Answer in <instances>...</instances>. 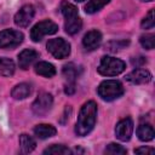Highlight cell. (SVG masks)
<instances>
[{
  "label": "cell",
  "mask_w": 155,
  "mask_h": 155,
  "mask_svg": "<svg viewBox=\"0 0 155 155\" xmlns=\"http://www.w3.org/2000/svg\"><path fill=\"white\" fill-rule=\"evenodd\" d=\"M137 136H138V138L140 140L149 142V140H151L154 138L155 132H154V128H153L151 125H149V124H142L137 128Z\"/></svg>",
  "instance_id": "e0dca14e"
},
{
  "label": "cell",
  "mask_w": 155,
  "mask_h": 155,
  "mask_svg": "<svg viewBox=\"0 0 155 155\" xmlns=\"http://www.w3.org/2000/svg\"><path fill=\"white\" fill-rule=\"evenodd\" d=\"M19 147H21L22 153L28 154V153H31L35 149L36 143H35L33 137H30L29 134L23 133V134L19 136Z\"/></svg>",
  "instance_id": "ac0fdd59"
},
{
  "label": "cell",
  "mask_w": 155,
  "mask_h": 155,
  "mask_svg": "<svg viewBox=\"0 0 155 155\" xmlns=\"http://www.w3.org/2000/svg\"><path fill=\"white\" fill-rule=\"evenodd\" d=\"M110 0H90L86 5H85V11L86 13H96L97 11H99L101 8H103Z\"/></svg>",
  "instance_id": "44dd1931"
},
{
  "label": "cell",
  "mask_w": 155,
  "mask_h": 155,
  "mask_svg": "<svg viewBox=\"0 0 155 155\" xmlns=\"http://www.w3.org/2000/svg\"><path fill=\"white\" fill-rule=\"evenodd\" d=\"M52 104H53V98L50 93L47 92H41L36 99L34 101L33 105H31V109H33V113L38 116H44L46 115L51 108H52Z\"/></svg>",
  "instance_id": "ba28073f"
},
{
  "label": "cell",
  "mask_w": 155,
  "mask_h": 155,
  "mask_svg": "<svg viewBox=\"0 0 155 155\" xmlns=\"http://www.w3.org/2000/svg\"><path fill=\"white\" fill-rule=\"evenodd\" d=\"M23 41V34L19 30L5 29L0 31V48H15Z\"/></svg>",
  "instance_id": "52a82bcc"
},
{
  "label": "cell",
  "mask_w": 155,
  "mask_h": 155,
  "mask_svg": "<svg viewBox=\"0 0 155 155\" xmlns=\"http://www.w3.org/2000/svg\"><path fill=\"white\" fill-rule=\"evenodd\" d=\"M132 133H133V121L130 117L122 119L117 122V125L115 127V136L119 140H121V142L130 140Z\"/></svg>",
  "instance_id": "9c48e42d"
},
{
  "label": "cell",
  "mask_w": 155,
  "mask_h": 155,
  "mask_svg": "<svg viewBox=\"0 0 155 155\" xmlns=\"http://www.w3.org/2000/svg\"><path fill=\"white\" fill-rule=\"evenodd\" d=\"M126 68V64L124 61L109 56H104L101 59V63L98 65V73L103 76H116L121 74Z\"/></svg>",
  "instance_id": "277c9868"
},
{
  "label": "cell",
  "mask_w": 155,
  "mask_h": 155,
  "mask_svg": "<svg viewBox=\"0 0 155 155\" xmlns=\"http://www.w3.org/2000/svg\"><path fill=\"white\" fill-rule=\"evenodd\" d=\"M79 68L74 63H68L63 67V76L68 80V82L74 84L76 78L79 76Z\"/></svg>",
  "instance_id": "ffe728a7"
},
{
  "label": "cell",
  "mask_w": 155,
  "mask_h": 155,
  "mask_svg": "<svg viewBox=\"0 0 155 155\" xmlns=\"http://www.w3.org/2000/svg\"><path fill=\"white\" fill-rule=\"evenodd\" d=\"M130 42L127 40H117V41H110L108 45H107V48L111 52H115L117 50H121L124 48L125 46H127Z\"/></svg>",
  "instance_id": "484cf974"
},
{
  "label": "cell",
  "mask_w": 155,
  "mask_h": 155,
  "mask_svg": "<svg viewBox=\"0 0 155 155\" xmlns=\"http://www.w3.org/2000/svg\"><path fill=\"white\" fill-rule=\"evenodd\" d=\"M58 30V25L50 21V19H45L41 21L39 23H36L31 30H30V38L34 42H39L45 35H52L54 33H57Z\"/></svg>",
  "instance_id": "5b68a950"
},
{
  "label": "cell",
  "mask_w": 155,
  "mask_h": 155,
  "mask_svg": "<svg viewBox=\"0 0 155 155\" xmlns=\"http://www.w3.org/2000/svg\"><path fill=\"white\" fill-rule=\"evenodd\" d=\"M102 42V34L98 30H90L82 39V45L87 51H93L99 47Z\"/></svg>",
  "instance_id": "7c38bea8"
},
{
  "label": "cell",
  "mask_w": 155,
  "mask_h": 155,
  "mask_svg": "<svg viewBox=\"0 0 155 155\" xmlns=\"http://www.w3.org/2000/svg\"><path fill=\"white\" fill-rule=\"evenodd\" d=\"M64 92H65L67 94H73V93L75 92V85L71 84V82H68V85H67L65 88H64Z\"/></svg>",
  "instance_id": "f1b7e54d"
},
{
  "label": "cell",
  "mask_w": 155,
  "mask_h": 155,
  "mask_svg": "<svg viewBox=\"0 0 155 155\" xmlns=\"http://www.w3.org/2000/svg\"><path fill=\"white\" fill-rule=\"evenodd\" d=\"M34 69L36 74L45 76V78H52L56 74V68L48 62H39L35 64Z\"/></svg>",
  "instance_id": "9a60e30c"
},
{
  "label": "cell",
  "mask_w": 155,
  "mask_h": 155,
  "mask_svg": "<svg viewBox=\"0 0 155 155\" xmlns=\"http://www.w3.org/2000/svg\"><path fill=\"white\" fill-rule=\"evenodd\" d=\"M142 1H153V0H142Z\"/></svg>",
  "instance_id": "f546056e"
},
{
  "label": "cell",
  "mask_w": 155,
  "mask_h": 155,
  "mask_svg": "<svg viewBox=\"0 0 155 155\" xmlns=\"http://www.w3.org/2000/svg\"><path fill=\"white\" fill-rule=\"evenodd\" d=\"M125 79H126L128 82H131V84L142 85V84H148V82H150V80H151V74H150L148 70H145V69L138 68V69H134V70H132L131 73H128Z\"/></svg>",
  "instance_id": "8fae6325"
},
{
  "label": "cell",
  "mask_w": 155,
  "mask_h": 155,
  "mask_svg": "<svg viewBox=\"0 0 155 155\" xmlns=\"http://www.w3.org/2000/svg\"><path fill=\"white\" fill-rule=\"evenodd\" d=\"M15 63L12 59L1 57L0 58V75L1 76H11L15 73Z\"/></svg>",
  "instance_id": "d6986e66"
},
{
  "label": "cell",
  "mask_w": 155,
  "mask_h": 155,
  "mask_svg": "<svg viewBox=\"0 0 155 155\" xmlns=\"http://www.w3.org/2000/svg\"><path fill=\"white\" fill-rule=\"evenodd\" d=\"M76 1H79V2H81V1H84V0H76Z\"/></svg>",
  "instance_id": "4dcf8cb0"
},
{
  "label": "cell",
  "mask_w": 155,
  "mask_h": 155,
  "mask_svg": "<svg viewBox=\"0 0 155 155\" xmlns=\"http://www.w3.org/2000/svg\"><path fill=\"white\" fill-rule=\"evenodd\" d=\"M105 154H110V155H125L127 153V150L122 147V145H119L116 143H110L105 150H104Z\"/></svg>",
  "instance_id": "603a6c76"
},
{
  "label": "cell",
  "mask_w": 155,
  "mask_h": 155,
  "mask_svg": "<svg viewBox=\"0 0 155 155\" xmlns=\"http://www.w3.org/2000/svg\"><path fill=\"white\" fill-rule=\"evenodd\" d=\"M46 47H47V51L54 58H58V59L67 58L70 54V44L62 38L48 40Z\"/></svg>",
  "instance_id": "8992f818"
},
{
  "label": "cell",
  "mask_w": 155,
  "mask_h": 155,
  "mask_svg": "<svg viewBox=\"0 0 155 155\" xmlns=\"http://www.w3.org/2000/svg\"><path fill=\"white\" fill-rule=\"evenodd\" d=\"M38 58H39V53L35 50H30V48L23 50L18 54V64H19V68H22L24 70L28 69Z\"/></svg>",
  "instance_id": "4fadbf2b"
},
{
  "label": "cell",
  "mask_w": 155,
  "mask_h": 155,
  "mask_svg": "<svg viewBox=\"0 0 155 155\" xmlns=\"http://www.w3.org/2000/svg\"><path fill=\"white\" fill-rule=\"evenodd\" d=\"M140 45L147 48V50H153L155 47V35L154 34H145V35H142L140 39Z\"/></svg>",
  "instance_id": "cb8c5ba5"
},
{
  "label": "cell",
  "mask_w": 155,
  "mask_h": 155,
  "mask_svg": "<svg viewBox=\"0 0 155 155\" xmlns=\"http://www.w3.org/2000/svg\"><path fill=\"white\" fill-rule=\"evenodd\" d=\"M97 92L103 101L111 102L124 94V86L117 80H105L98 86Z\"/></svg>",
  "instance_id": "3957f363"
},
{
  "label": "cell",
  "mask_w": 155,
  "mask_h": 155,
  "mask_svg": "<svg viewBox=\"0 0 155 155\" xmlns=\"http://www.w3.org/2000/svg\"><path fill=\"white\" fill-rule=\"evenodd\" d=\"M97 119V104L93 101H88L80 109L78 121L75 125V133L80 137L87 136L94 127Z\"/></svg>",
  "instance_id": "6da1fadb"
},
{
  "label": "cell",
  "mask_w": 155,
  "mask_h": 155,
  "mask_svg": "<svg viewBox=\"0 0 155 155\" xmlns=\"http://www.w3.org/2000/svg\"><path fill=\"white\" fill-rule=\"evenodd\" d=\"M140 25H142V28H143V29H151V28H154V25H155L154 10H150V11L148 12V15L143 18V21H142Z\"/></svg>",
  "instance_id": "d4e9b609"
},
{
  "label": "cell",
  "mask_w": 155,
  "mask_h": 155,
  "mask_svg": "<svg viewBox=\"0 0 155 155\" xmlns=\"http://www.w3.org/2000/svg\"><path fill=\"white\" fill-rule=\"evenodd\" d=\"M35 15V10L31 5H24L19 8V11L15 15V23L18 27H28L29 23L31 22L33 17Z\"/></svg>",
  "instance_id": "30bf717a"
},
{
  "label": "cell",
  "mask_w": 155,
  "mask_h": 155,
  "mask_svg": "<svg viewBox=\"0 0 155 155\" xmlns=\"http://www.w3.org/2000/svg\"><path fill=\"white\" fill-rule=\"evenodd\" d=\"M155 150L153 148H148V147H140V148H137L134 149V153L136 154H153Z\"/></svg>",
  "instance_id": "83f0119b"
},
{
  "label": "cell",
  "mask_w": 155,
  "mask_h": 155,
  "mask_svg": "<svg viewBox=\"0 0 155 155\" xmlns=\"http://www.w3.org/2000/svg\"><path fill=\"white\" fill-rule=\"evenodd\" d=\"M56 132H57V130L52 125H48V124H40L34 127V133L40 139H46V138L53 137L56 134Z\"/></svg>",
  "instance_id": "5bb4252c"
},
{
  "label": "cell",
  "mask_w": 155,
  "mask_h": 155,
  "mask_svg": "<svg viewBox=\"0 0 155 155\" xmlns=\"http://www.w3.org/2000/svg\"><path fill=\"white\" fill-rule=\"evenodd\" d=\"M31 92V87L30 85L25 84V82H22V84H18L16 85L12 91H11V96L15 98V99H24L27 98Z\"/></svg>",
  "instance_id": "2e32d148"
},
{
  "label": "cell",
  "mask_w": 155,
  "mask_h": 155,
  "mask_svg": "<svg viewBox=\"0 0 155 155\" xmlns=\"http://www.w3.org/2000/svg\"><path fill=\"white\" fill-rule=\"evenodd\" d=\"M145 62H147V59H145V57H143V56L133 57V58L131 59L132 65H133V67H137V68H139V67H142L143 64H145Z\"/></svg>",
  "instance_id": "4316f807"
},
{
  "label": "cell",
  "mask_w": 155,
  "mask_h": 155,
  "mask_svg": "<svg viewBox=\"0 0 155 155\" xmlns=\"http://www.w3.org/2000/svg\"><path fill=\"white\" fill-rule=\"evenodd\" d=\"M70 153L71 150L69 148L61 145V144H53L44 150V154H53V155H68Z\"/></svg>",
  "instance_id": "7402d4cb"
},
{
  "label": "cell",
  "mask_w": 155,
  "mask_h": 155,
  "mask_svg": "<svg viewBox=\"0 0 155 155\" xmlns=\"http://www.w3.org/2000/svg\"><path fill=\"white\" fill-rule=\"evenodd\" d=\"M61 12L65 18V23H64L65 31L70 35L79 33L82 27V22L81 18L79 17L78 8L67 0H63L61 4Z\"/></svg>",
  "instance_id": "7a4b0ae2"
}]
</instances>
